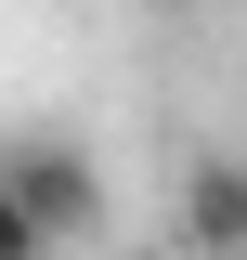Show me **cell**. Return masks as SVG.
I'll return each instance as SVG.
<instances>
[{
  "instance_id": "obj_2",
  "label": "cell",
  "mask_w": 247,
  "mask_h": 260,
  "mask_svg": "<svg viewBox=\"0 0 247 260\" xmlns=\"http://www.w3.org/2000/svg\"><path fill=\"white\" fill-rule=\"evenodd\" d=\"M182 247L195 260H247V156H195L182 169Z\"/></svg>"
},
{
  "instance_id": "obj_3",
  "label": "cell",
  "mask_w": 247,
  "mask_h": 260,
  "mask_svg": "<svg viewBox=\"0 0 247 260\" xmlns=\"http://www.w3.org/2000/svg\"><path fill=\"white\" fill-rule=\"evenodd\" d=\"M0 260H52V247L26 234V208H13V195H0Z\"/></svg>"
},
{
  "instance_id": "obj_1",
  "label": "cell",
  "mask_w": 247,
  "mask_h": 260,
  "mask_svg": "<svg viewBox=\"0 0 247 260\" xmlns=\"http://www.w3.org/2000/svg\"><path fill=\"white\" fill-rule=\"evenodd\" d=\"M0 195H13V208H26V234L39 247H91L104 234V169L78 156V143H65V130H26V143H0Z\"/></svg>"
}]
</instances>
